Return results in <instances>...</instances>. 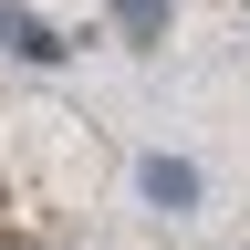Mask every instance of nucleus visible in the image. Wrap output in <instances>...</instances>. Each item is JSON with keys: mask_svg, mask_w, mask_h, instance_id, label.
<instances>
[{"mask_svg": "<svg viewBox=\"0 0 250 250\" xmlns=\"http://www.w3.org/2000/svg\"><path fill=\"white\" fill-rule=\"evenodd\" d=\"M104 11H115L125 42H156V31H167V0H104Z\"/></svg>", "mask_w": 250, "mask_h": 250, "instance_id": "f03ea898", "label": "nucleus"}, {"mask_svg": "<svg viewBox=\"0 0 250 250\" xmlns=\"http://www.w3.org/2000/svg\"><path fill=\"white\" fill-rule=\"evenodd\" d=\"M11 250H31V240H11Z\"/></svg>", "mask_w": 250, "mask_h": 250, "instance_id": "7ed1b4c3", "label": "nucleus"}, {"mask_svg": "<svg viewBox=\"0 0 250 250\" xmlns=\"http://www.w3.org/2000/svg\"><path fill=\"white\" fill-rule=\"evenodd\" d=\"M146 198L156 208H188L198 198V167H188V156H146Z\"/></svg>", "mask_w": 250, "mask_h": 250, "instance_id": "f257e3e1", "label": "nucleus"}]
</instances>
